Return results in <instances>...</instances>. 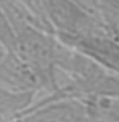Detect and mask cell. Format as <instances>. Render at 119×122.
Segmentation results:
<instances>
[{
    "mask_svg": "<svg viewBox=\"0 0 119 122\" xmlns=\"http://www.w3.org/2000/svg\"><path fill=\"white\" fill-rule=\"evenodd\" d=\"M0 85L15 90H40V86L15 52L0 40Z\"/></svg>",
    "mask_w": 119,
    "mask_h": 122,
    "instance_id": "4",
    "label": "cell"
},
{
    "mask_svg": "<svg viewBox=\"0 0 119 122\" xmlns=\"http://www.w3.org/2000/svg\"><path fill=\"white\" fill-rule=\"evenodd\" d=\"M96 10L110 36L119 41V0H97Z\"/></svg>",
    "mask_w": 119,
    "mask_h": 122,
    "instance_id": "6",
    "label": "cell"
},
{
    "mask_svg": "<svg viewBox=\"0 0 119 122\" xmlns=\"http://www.w3.org/2000/svg\"><path fill=\"white\" fill-rule=\"evenodd\" d=\"M10 1H14L17 4H21V5L28 8V9L32 11V13L36 14L38 18H41L42 20H45L48 23V20H46V18H45V14H44V9H42V0H10ZM50 28H51V27H50Z\"/></svg>",
    "mask_w": 119,
    "mask_h": 122,
    "instance_id": "8",
    "label": "cell"
},
{
    "mask_svg": "<svg viewBox=\"0 0 119 122\" xmlns=\"http://www.w3.org/2000/svg\"><path fill=\"white\" fill-rule=\"evenodd\" d=\"M42 9L49 25L60 42L109 33L97 10L79 0H42Z\"/></svg>",
    "mask_w": 119,
    "mask_h": 122,
    "instance_id": "1",
    "label": "cell"
},
{
    "mask_svg": "<svg viewBox=\"0 0 119 122\" xmlns=\"http://www.w3.org/2000/svg\"><path fill=\"white\" fill-rule=\"evenodd\" d=\"M38 90H15L0 85V122H17L36 102Z\"/></svg>",
    "mask_w": 119,
    "mask_h": 122,
    "instance_id": "5",
    "label": "cell"
},
{
    "mask_svg": "<svg viewBox=\"0 0 119 122\" xmlns=\"http://www.w3.org/2000/svg\"><path fill=\"white\" fill-rule=\"evenodd\" d=\"M61 43L92 60L101 67L119 75V41L111 37L110 33L78 37Z\"/></svg>",
    "mask_w": 119,
    "mask_h": 122,
    "instance_id": "3",
    "label": "cell"
},
{
    "mask_svg": "<svg viewBox=\"0 0 119 122\" xmlns=\"http://www.w3.org/2000/svg\"><path fill=\"white\" fill-rule=\"evenodd\" d=\"M17 122H95L82 99L58 98L54 93L36 99L31 108Z\"/></svg>",
    "mask_w": 119,
    "mask_h": 122,
    "instance_id": "2",
    "label": "cell"
},
{
    "mask_svg": "<svg viewBox=\"0 0 119 122\" xmlns=\"http://www.w3.org/2000/svg\"><path fill=\"white\" fill-rule=\"evenodd\" d=\"M0 40L9 48H12L14 51V47H15L14 29L10 24V20L8 18V15H6L1 4H0Z\"/></svg>",
    "mask_w": 119,
    "mask_h": 122,
    "instance_id": "7",
    "label": "cell"
}]
</instances>
